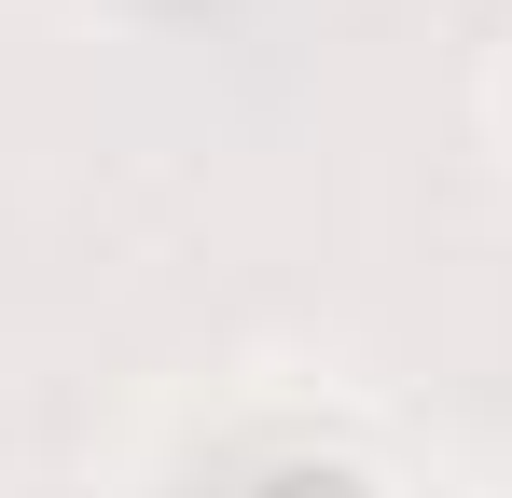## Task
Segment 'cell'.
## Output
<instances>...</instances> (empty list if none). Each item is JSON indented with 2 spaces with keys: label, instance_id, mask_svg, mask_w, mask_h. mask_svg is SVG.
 I'll return each mask as SVG.
<instances>
[{
  "label": "cell",
  "instance_id": "1",
  "mask_svg": "<svg viewBox=\"0 0 512 498\" xmlns=\"http://www.w3.org/2000/svg\"><path fill=\"white\" fill-rule=\"evenodd\" d=\"M499 139H512V70H499Z\"/></svg>",
  "mask_w": 512,
  "mask_h": 498
}]
</instances>
